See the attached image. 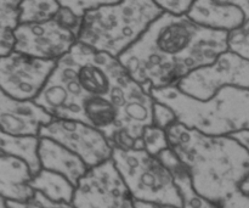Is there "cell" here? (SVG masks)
I'll return each instance as SVG.
<instances>
[{"instance_id": "6da1fadb", "label": "cell", "mask_w": 249, "mask_h": 208, "mask_svg": "<svg viewBox=\"0 0 249 208\" xmlns=\"http://www.w3.org/2000/svg\"><path fill=\"white\" fill-rule=\"evenodd\" d=\"M33 101L53 118L92 127L113 149H142L143 129L152 126L155 100L151 95L118 58L80 43L56 61Z\"/></svg>"}, {"instance_id": "7a4b0ae2", "label": "cell", "mask_w": 249, "mask_h": 208, "mask_svg": "<svg viewBox=\"0 0 249 208\" xmlns=\"http://www.w3.org/2000/svg\"><path fill=\"white\" fill-rule=\"evenodd\" d=\"M226 32L204 28L186 15L162 12L118 57L131 78L150 94L214 62L226 51Z\"/></svg>"}, {"instance_id": "3957f363", "label": "cell", "mask_w": 249, "mask_h": 208, "mask_svg": "<svg viewBox=\"0 0 249 208\" xmlns=\"http://www.w3.org/2000/svg\"><path fill=\"white\" fill-rule=\"evenodd\" d=\"M169 149L186 170L191 188L215 206L249 189V152L230 136H208L177 123L165 129Z\"/></svg>"}, {"instance_id": "277c9868", "label": "cell", "mask_w": 249, "mask_h": 208, "mask_svg": "<svg viewBox=\"0 0 249 208\" xmlns=\"http://www.w3.org/2000/svg\"><path fill=\"white\" fill-rule=\"evenodd\" d=\"M151 97L169 107L177 123L208 136H228L249 127V92L228 87L202 101L187 96L177 87L153 89Z\"/></svg>"}, {"instance_id": "5b68a950", "label": "cell", "mask_w": 249, "mask_h": 208, "mask_svg": "<svg viewBox=\"0 0 249 208\" xmlns=\"http://www.w3.org/2000/svg\"><path fill=\"white\" fill-rule=\"evenodd\" d=\"M162 12L151 0H113L83 17L77 43L118 58Z\"/></svg>"}, {"instance_id": "8992f818", "label": "cell", "mask_w": 249, "mask_h": 208, "mask_svg": "<svg viewBox=\"0 0 249 208\" xmlns=\"http://www.w3.org/2000/svg\"><path fill=\"white\" fill-rule=\"evenodd\" d=\"M113 161L134 201L181 207L182 199L170 170L143 149L112 150Z\"/></svg>"}, {"instance_id": "52a82bcc", "label": "cell", "mask_w": 249, "mask_h": 208, "mask_svg": "<svg viewBox=\"0 0 249 208\" xmlns=\"http://www.w3.org/2000/svg\"><path fill=\"white\" fill-rule=\"evenodd\" d=\"M82 21L60 5L57 14L48 21L17 24L14 51L39 60H60L77 44Z\"/></svg>"}, {"instance_id": "ba28073f", "label": "cell", "mask_w": 249, "mask_h": 208, "mask_svg": "<svg viewBox=\"0 0 249 208\" xmlns=\"http://www.w3.org/2000/svg\"><path fill=\"white\" fill-rule=\"evenodd\" d=\"M175 87L187 96L202 101L212 99L216 93L228 87L248 90L249 61L225 51L214 62L185 76Z\"/></svg>"}, {"instance_id": "9c48e42d", "label": "cell", "mask_w": 249, "mask_h": 208, "mask_svg": "<svg viewBox=\"0 0 249 208\" xmlns=\"http://www.w3.org/2000/svg\"><path fill=\"white\" fill-rule=\"evenodd\" d=\"M74 208H135V201L113 161L89 168L74 188Z\"/></svg>"}, {"instance_id": "30bf717a", "label": "cell", "mask_w": 249, "mask_h": 208, "mask_svg": "<svg viewBox=\"0 0 249 208\" xmlns=\"http://www.w3.org/2000/svg\"><path fill=\"white\" fill-rule=\"evenodd\" d=\"M39 138L60 144L77 155L88 168L111 160L112 148L107 139L92 127L70 119H55L41 127Z\"/></svg>"}, {"instance_id": "8fae6325", "label": "cell", "mask_w": 249, "mask_h": 208, "mask_svg": "<svg viewBox=\"0 0 249 208\" xmlns=\"http://www.w3.org/2000/svg\"><path fill=\"white\" fill-rule=\"evenodd\" d=\"M56 61L39 60L11 51L0 58V90L17 100H34L55 68Z\"/></svg>"}, {"instance_id": "7c38bea8", "label": "cell", "mask_w": 249, "mask_h": 208, "mask_svg": "<svg viewBox=\"0 0 249 208\" xmlns=\"http://www.w3.org/2000/svg\"><path fill=\"white\" fill-rule=\"evenodd\" d=\"M186 16L198 26L230 32L249 21L248 0H198L192 1Z\"/></svg>"}, {"instance_id": "4fadbf2b", "label": "cell", "mask_w": 249, "mask_h": 208, "mask_svg": "<svg viewBox=\"0 0 249 208\" xmlns=\"http://www.w3.org/2000/svg\"><path fill=\"white\" fill-rule=\"evenodd\" d=\"M33 100H17L0 90V132L9 135L38 136L41 127L53 121Z\"/></svg>"}, {"instance_id": "5bb4252c", "label": "cell", "mask_w": 249, "mask_h": 208, "mask_svg": "<svg viewBox=\"0 0 249 208\" xmlns=\"http://www.w3.org/2000/svg\"><path fill=\"white\" fill-rule=\"evenodd\" d=\"M38 156L41 170L62 175L74 188L80 178L89 170L72 151L50 139L39 138Z\"/></svg>"}, {"instance_id": "9a60e30c", "label": "cell", "mask_w": 249, "mask_h": 208, "mask_svg": "<svg viewBox=\"0 0 249 208\" xmlns=\"http://www.w3.org/2000/svg\"><path fill=\"white\" fill-rule=\"evenodd\" d=\"M31 170L23 161L0 153V196L9 202L31 201L34 197Z\"/></svg>"}, {"instance_id": "2e32d148", "label": "cell", "mask_w": 249, "mask_h": 208, "mask_svg": "<svg viewBox=\"0 0 249 208\" xmlns=\"http://www.w3.org/2000/svg\"><path fill=\"white\" fill-rule=\"evenodd\" d=\"M157 157L170 170L175 183H177V187L182 199L181 208H219L215 205L207 201V200L202 199L201 196H198L192 190L191 183H190V178L187 175L186 170H185V168L182 167L180 161L178 160V157L170 149L162 151Z\"/></svg>"}, {"instance_id": "e0dca14e", "label": "cell", "mask_w": 249, "mask_h": 208, "mask_svg": "<svg viewBox=\"0 0 249 208\" xmlns=\"http://www.w3.org/2000/svg\"><path fill=\"white\" fill-rule=\"evenodd\" d=\"M38 136H15L0 132V153L23 161L33 177L41 170L38 156Z\"/></svg>"}, {"instance_id": "ac0fdd59", "label": "cell", "mask_w": 249, "mask_h": 208, "mask_svg": "<svg viewBox=\"0 0 249 208\" xmlns=\"http://www.w3.org/2000/svg\"><path fill=\"white\" fill-rule=\"evenodd\" d=\"M34 192L48 200L60 204H72L74 187L62 175L46 170H40L29 183Z\"/></svg>"}, {"instance_id": "d6986e66", "label": "cell", "mask_w": 249, "mask_h": 208, "mask_svg": "<svg viewBox=\"0 0 249 208\" xmlns=\"http://www.w3.org/2000/svg\"><path fill=\"white\" fill-rule=\"evenodd\" d=\"M16 0H0V58L14 51V31L18 24Z\"/></svg>"}, {"instance_id": "ffe728a7", "label": "cell", "mask_w": 249, "mask_h": 208, "mask_svg": "<svg viewBox=\"0 0 249 208\" xmlns=\"http://www.w3.org/2000/svg\"><path fill=\"white\" fill-rule=\"evenodd\" d=\"M60 10L55 0H24L18 4V24L40 23L53 19Z\"/></svg>"}, {"instance_id": "44dd1931", "label": "cell", "mask_w": 249, "mask_h": 208, "mask_svg": "<svg viewBox=\"0 0 249 208\" xmlns=\"http://www.w3.org/2000/svg\"><path fill=\"white\" fill-rule=\"evenodd\" d=\"M226 51L249 60V21L243 26L228 32L226 34Z\"/></svg>"}, {"instance_id": "7402d4cb", "label": "cell", "mask_w": 249, "mask_h": 208, "mask_svg": "<svg viewBox=\"0 0 249 208\" xmlns=\"http://www.w3.org/2000/svg\"><path fill=\"white\" fill-rule=\"evenodd\" d=\"M141 141H142L143 150L152 156H158L162 151L169 149L165 131L157 127H146L142 132Z\"/></svg>"}, {"instance_id": "603a6c76", "label": "cell", "mask_w": 249, "mask_h": 208, "mask_svg": "<svg viewBox=\"0 0 249 208\" xmlns=\"http://www.w3.org/2000/svg\"><path fill=\"white\" fill-rule=\"evenodd\" d=\"M112 0H62L58 1L61 6L70 10L75 17L83 19L88 12L99 9L102 5L109 4Z\"/></svg>"}, {"instance_id": "cb8c5ba5", "label": "cell", "mask_w": 249, "mask_h": 208, "mask_svg": "<svg viewBox=\"0 0 249 208\" xmlns=\"http://www.w3.org/2000/svg\"><path fill=\"white\" fill-rule=\"evenodd\" d=\"M175 122H177V118H175V114L173 113L172 110L165 105L155 101L152 110V126L165 131L168 127L174 124Z\"/></svg>"}, {"instance_id": "d4e9b609", "label": "cell", "mask_w": 249, "mask_h": 208, "mask_svg": "<svg viewBox=\"0 0 249 208\" xmlns=\"http://www.w3.org/2000/svg\"><path fill=\"white\" fill-rule=\"evenodd\" d=\"M9 208H74L70 204H60V202H53L44 197L43 195L36 192L34 197L28 202L18 204V202H9Z\"/></svg>"}, {"instance_id": "484cf974", "label": "cell", "mask_w": 249, "mask_h": 208, "mask_svg": "<svg viewBox=\"0 0 249 208\" xmlns=\"http://www.w3.org/2000/svg\"><path fill=\"white\" fill-rule=\"evenodd\" d=\"M156 4L162 9L163 12H168L174 16H182L189 12L191 7V0H162L156 1Z\"/></svg>"}, {"instance_id": "4316f807", "label": "cell", "mask_w": 249, "mask_h": 208, "mask_svg": "<svg viewBox=\"0 0 249 208\" xmlns=\"http://www.w3.org/2000/svg\"><path fill=\"white\" fill-rule=\"evenodd\" d=\"M219 208H249V189H241L231 195Z\"/></svg>"}, {"instance_id": "83f0119b", "label": "cell", "mask_w": 249, "mask_h": 208, "mask_svg": "<svg viewBox=\"0 0 249 208\" xmlns=\"http://www.w3.org/2000/svg\"><path fill=\"white\" fill-rule=\"evenodd\" d=\"M231 139L236 141V143L240 144L241 146H243L245 149L248 150V146H249V129H245V131H240V132H236V133L230 134Z\"/></svg>"}, {"instance_id": "f1b7e54d", "label": "cell", "mask_w": 249, "mask_h": 208, "mask_svg": "<svg viewBox=\"0 0 249 208\" xmlns=\"http://www.w3.org/2000/svg\"><path fill=\"white\" fill-rule=\"evenodd\" d=\"M135 208H181L169 206V205H156V204H145V202L135 201Z\"/></svg>"}, {"instance_id": "f546056e", "label": "cell", "mask_w": 249, "mask_h": 208, "mask_svg": "<svg viewBox=\"0 0 249 208\" xmlns=\"http://www.w3.org/2000/svg\"><path fill=\"white\" fill-rule=\"evenodd\" d=\"M0 208H9V204L4 197L0 196Z\"/></svg>"}]
</instances>
